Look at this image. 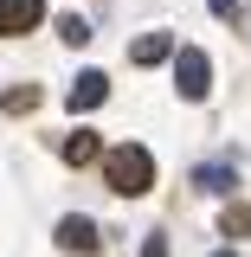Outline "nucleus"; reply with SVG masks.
<instances>
[{"mask_svg": "<svg viewBox=\"0 0 251 257\" xmlns=\"http://www.w3.org/2000/svg\"><path fill=\"white\" fill-rule=\"evenodd\" d=\"M103 180H110L116 193L135 199V193L155 187V155H148L142 142H123V148H110V155H103Z\"/></svg>", "mask_w": 251, "mask_h": 257, "instance_id": "nucleus-1", "label": "nucleus"}, {"mask_svg": "<svg viewBox=\"0 0 251 257\" xmlns=\"http://www.w3.org/2000/svg\"><path fill=\"white\" fill-rule=\"evenodd\" d=\"M174 90L187 96V103H200V96L213 90V64H206L200 45H181V52H174Z\"/></svg>", "mask_w": 251, "mask_h": 257, "instance_id": "nucleus-2", "label": "nucleus"}, {"mask_svg": "<svg viewBox=\"0 0 251 257\" xmlns=\"http://www.w3.org/2000/svg\"><path fill=\"white\" fill-rule=\"evenodd\" d=\"M39 20H45V0H0V32H7V39L32 32Z\"/></svg>", "mask_w": 251, "mask_h": 257, "instance_id": "nucleus-3", "label": "nucleus"}, {"mask_svg": "<svg viewBox=\"0 0 251 257\" xmlns=\"http://www.w3.org/2000/svg\"><path fill=\"white\" fill-rule=\"evenodd\" d=\"M103 96H110V77H103V71H77V84H71L64 103H71V116H84V109H97Z\"/></svg>", "mask_w": 251, "mask_h": 257, "instance_id": "nucleus-4", "label": "nucleus"}, {"mask_svg": "<svg viewBox=\"0 0 251 257\" xmlns=\"http://www.w3.org/2000/svg\"><path fill=\"white\" fill-rule=\"evenodd\" d=\"M58 244H64V251H77V257L97 251V225L84 219V212H71V219H58Z\"/></svg>", "mask_w": 251, "mask_h": 257, "instance_id": "nucleus-5", "label": "nucleus"}, {"mask_svg": "<svg viewBox=\"0 0 251 257\" xmlns=\"http://www.w3.org/2000/svg\"><path fill=\"white\" fill-rule=\"evenodd\" d=\"M129 58L135 64H161V58H174V39H168V32H142V39L129 45Z\"/></svg>", "mask_w": 251, "mask_h": 257, "instance_id": "nucleus-6", "label": "nucleus"}, {"mask_svg": "<svg viewBox=\"0 0 251 257\" xmlns=\"http://www.w3.org/2000/svg\"><path fill=\"white\" fill-rule=\"evenodd\" d=\"M64 161H71V167H84V161H97V135H91V128H77V135L64 142Z\"/></svg>", "mask_w": 251, "mask_h": 257, "instance_id": "nucleus-7", "label": "nucleus"}, {"mask_svg": "<svg viewBox=\"0 0 251 257\" xmlns=\"http://www.w3.org/2000/svg\"><path fill=\"white\" fill-rule=\"evenodd\" d=\"M58 32H64V45H84V39H91V20H84V13H64Z\"/></svg>", "mask_w": 251, "mask_h": 257, "instance_id": "nucleus-8", "label": "nucleus"}, {"mask_svg": "<svg viewBox=\"0 0 251 257\" xmlns=\"http://www.w3.org/2000/svg\"><path fill=\"white\" fill-rule=\"evenodd\" d=\"M200 187H213V193H225V187H232V167H200Z\"/></svg>", "mask_w": 251, "mask_h": 257, "instance_id": "nucleus-9", "label": "nucleus"}, {"mask_svg": "<svg viewBox=\"0 0 251 257\" xmlns=\"http://www.w3.org/2000/svg\"><path fill=\"white\" fill-rule=\"evenodd\" d=\"M32 103H39V90H32V84H26V90H7V109H13V116H26Z\"/></svg>", "mask_w": 251, "mask_h": 257, "instance_id": "nucleus-10", "label": "nucleus"}, {"mask_svg": "<svg viewBox=\"0 0 251 257\" xmlns=\"http://www.w3.org/2000/svg\"><path fill=\"white\" fill-rule=\"evenodd\" d=\"M225 231H232V238H238V231H251V206H232V212H225Z\"/></svg>", "mask_w": 251, "mask_h": 257, "instance_id": "nucleus-11", "label": "nucleus"}, {"mask_svg": "<svg viewBox=\"0 0 251 257\" xmlns=\"http://www.w3.org/2000/svg\"><path fill=\"white\" fill-rule=\"evenodd\" d=\"M142 257H168V238H161V231H155V238L142 244Z\"/></svg>", "mask_w": 251, "mask_h": 257, "instance_id": "nucleus-12", "label": "nucleus"}, {"mask_svg": "<svg viewBox=\"0 0 251 257\" xmlns=\"http://www.w3.org/2000/svg\"><path fill=\"white\" fill-rule=\"evenodd\" d=\"M213 257H232V251H213Z\"/></svg>", "mask_w": 251, "mask_h": 257, "instance_id": "nucleus-13", "label": "nucleus"}]
</instances>
